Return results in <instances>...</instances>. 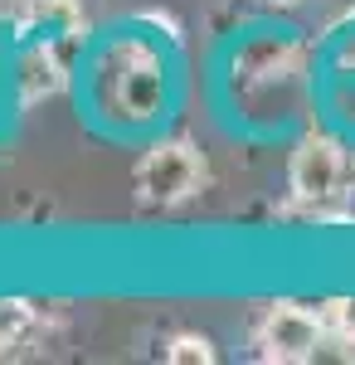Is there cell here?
Returning <instances> with one entry per match:
<instances>
[{"label":"cell","mask_w":355,"mask_h":365,"mask_svg":"<svg viewBox=\"0 0 355 365\" xmlns=\"http://www.w3.org/2000/svg\"><path fill=\"white\" fill-rule=\"evenodd\" d=\"M341 175H346V156L326 132H307L292 151V166H287V185L292 195L307 205H321L341 190Z\"/></svg>","instance_id":"3957f363"},{"label":"cell","mask_w":355,"mask_h":365,"mask_svg":"<svg viewBox=\"0 0 355 365\" xmlns=\"http://www.w3.org/2000/svg\"><path fill=\"white\" fill-rule=\"evenodd\" d=\"M25 322H29L25 302H5V307H0V336H5V346H10V336H15Z\"/></svg>","instance_id":"8992f818"},{"label":"cell","mask_w":355,"mask_h":365,"mask_svg":"<svg viewBox=\"0 0 355 365\" xmlns=\"http://www.w3.org/2000/svg\"><path fill=\"white\" fill-rule=\"evenodd\" d=\"M0 346H5V336H0Z\"/></svg>","instance_id":"9c48e42d"},{"label":"cell","mask_w":355,"mask_h":365,"mask_svg":"<svg viewBox=\"0 0 355 365\" xmlns=\"http://www.w3.org/2000/svg\"><path fill=\"white\" fill-rule=\"evenodd\" d=\"M321 341H326V317L297 307V302H277L258 322V351H263V361H282V365L312 361L321 351Z\"/></svg>","instance_id":"7a4b0ae2"},{"label":"cell","mask_w":355,"mask_h":365,"mask_svg":"<svg viewBox=\"0 0 355 365\" xmlns=\"http://www.w3.org/2000/svg\"><path fill=\"white\" fill-rule=\"evenodd\" d=\"M205 185V161L190 141H156L137 166V190L146 205H180Z\"/></svg>","instance_id":"6da1fadb"},{"label":"cell","mask_w":355,"mask_h":365,"mask_svg":"<svg viewBox=\"0 0 355 365\" xmlns=\"http://www.w3.org/2000/svg\"><path fill=\"white\" fill-rule=\"evenodd\" d=\"M321 317H326V331H336L341 341H355V297H336V302H326Z\"/></svg>","instance_id":"5b68a950"},{"label":"cell","mask_w":355,"mask_h":365,"mask_svg":"<svg viewBox=\"0 0 355 365\" xmlns=\"http://www.w3.org/2000/svg\"><path fill=\"white\" fill-rule=\"evenodd\" d=\"M273 5H292V0H273Z\"/></svg>","instance_id":"ba28073f"},{"label":"cell","mask_w":355,"mask_h":365,"mask_svg":"<svg viewBox=\"0 0 355 365\" xmlns=\"http://www.w3.org/2000/svg\"><path fill=\"white\" fill-rule=\"evenodd\" d=\"M165 361L170 365H210L215 361V346H210V336H200V331H180V336H170V346H165Z\"/></svg>","instance_id":"277c9868"},{"label":"cell","mask_w":355,"mask_h":365,"mask_svg":"<svg viewBox=\"0 0 355 365\" xmlns=\"http://www.w3.org/2000/svg\"><path fill=\"white\" fill-rule=\"evenodd\" d=\"M336 63L341 68H355V34H346V44L336 49Z\"/></svg>","instance_id":"52a82bcc"}]
</instances>
